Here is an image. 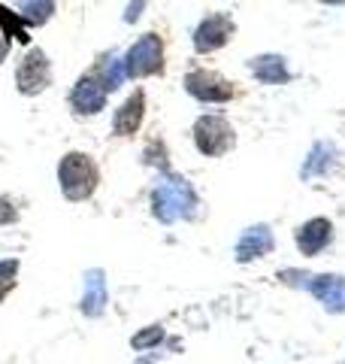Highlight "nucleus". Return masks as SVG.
I'll use <instances>...</instances> for the list:
<instances>
[{"label": "nucleus", "mask_w": 345, "mask_h": 364, "mask_svg": "<svg viewBox=\"0 0 345 364\" xmlns=\"http://www.w3.org/2000/svg\"><path fill=\"white\" fill-rule=\"evenodd\" d=\"M185 88L188 95L206 100V104H224V100L234 97V85L212 70H191L185 79Z\"/></svg>", "instance_id": "39448f33"}, {"label": "nucleus", "mask_w": 345, "mask_h": 364, "mask_svg": "<svg viewBox=\"0 0 345 364\" xmlns=\"http://www.w3.org/2000/svg\"><path fill=\"white\" fill-rule=\"evenodd\" d=\"M16 82H18V91L21 95H37L49 85V61L45 55L37 49V52H28L21 58L18 70H16Z\"/></svg>", "instance_id": "0eeeda50"}, {"label": "nucleus", "mask_w": 345, "mask_h": 364, "mask_svg": "<svg viewBox=\"0 0 345 364\" xmlns=\"http://www.w3.org/2000/svg\"><path fill=\"white\" fill-rule=\"evenodd\" d=\"M18 18H21V16H13L9 9L0 6V25H4V33H6V37H16L18 43H28L31 37H28V31L18 25Z\"/></svg>", "instance_id": "a211bd4d"}, {"label": "nucleus", "mask_w": 345, "mask_h": 364, "mask_svg": "<svg viewBox=\"0 0 345 364\" xmlns=\"http://www.w3.org/2000/svg\"><path fill=\"white\" fill-rule=\"evenodd\" d=\"M330 152H333L330 146L318 143L315 149H312V155H309V161L303 164V176H315V173H321V170H327V167H330V161H324V155H330Z\"/></svg>", "instance_id": "f3484780"}, {"label": "nucleus", "mask_w": 345, "mask_h": 364, "mask_svg": "<svg viewBox=\"0 0 345 364\" xmlns=\"http://www.w3.org/2000/svg\"><path fill=\"white\" fill-rule=\"evenodd\" d=\"M143 112H146V95L143 91H133V95L124 100V104L115 109V119H112V128L119 136H128L143 124Z\"/></svg>", "instance_id": "9b49d317"}, {"label": "nucleus", "mask_w": 345, "mask_h": 364, "mask_svg": "<svg viewBox=\"0 0 345 364\" xmlns=\"http://www.w3.org/2000/svg\"><path fill=\"white\" fill-rule=\"evenodd\" d=\"M324 4H342V0H324Z\"/></svg>", "instance_id": "4be33fe9"}, {"label": "nucleus", "mask_w": 345, "mask_h": 364, "mask_svg": "<svg viewBox=\"0 0 345 364\" xmlns=\"http://www.w3.org/2000/svg\"><path fill=\"white\" fill-rule=\"evenodd\" d=\"M16 219H18V213L13 207V200L0 198V225H9V222H16Z\"/></svg>", "instance_id": "412c9836"}, {"label": "nucleus", "mask_w": 345, "mask_h": 364, "mask_svg": "<svg viewBox=\"0 0 345 364\" xmlns=\"http://www.w3.org/2000/svg\"><path fill=\"white\" fill-rule=\"evenodd\" d=\"M248 70L255 73V79L267 85H279V82H288V67H285V58L279 55H261V58H251L248 61Z\"/></svg>", "instance_id": "ddd939ff"}, {"label": "nucleus", "mask_w": 345, "mask_h": 364, "mask_svg": "<svg viewBox=\"0 0 345 364\" xmlns=\"http://www.w3.org/2000/svg\"><path fill=\"white\" fill-rule=\"evenodd\" d=\"M273 249V234L267 225H255L239 237L236 243V258L239 261H251V258H263Z\"/></svg>", "instance_id": "f8f14e48"}, {"label": "nucleus", "mask_w": 345, "mask_h": 364, "mask_svg": "<svg viewBox=\"0 0 345 364\" xmlns=\"http://www.w3.org/2000/svg\"><path fill=\"white\" fill-rule=\"evenodd\" d=\"M70 104L82 116H94V112L106 107V88H103L97 76H82L70 91Z\"/></svg>", "instance_id": "6e6552de"}, {"label": "nucleus", "mask_w": 345, "mask_h": 364, "mask_svg": "<svg viewBox=\"0 0 345 364\" xmlns=\"http://www.w3.org/2000/svg\"><path fill=\"white\" fill-rule=\"evenodd\" d=\"M58 182H61V191L70 200H85L97 188V167L88 155L70 152L58 164Z\"/></svg>", "instance_id": "f257e3e1"}, {"label": "nucleus", "mask_w": 345, "mask_h": 364, "mask_svg": "<svg viewBox=\"0 0 345 364\" xmlns=\"http://www.w3.org/2000/svg\"><path fill=\"white\" fill-rule=\"evenodd\" d=\"M194 146L206 158H218L234 146V128L221 116H203L194 124Z\"/></svg>", "instance_id": "20e7f679"}, {"label": "nucleus", "mask_w": 345, "mask_h": 364, "mask_svg": "<svg viewBox=\"0 0 345 364\" xmlns=\"http://www.w3.org/2000/svg\"><path fill=\"white\" fill-rule=\"evenodd\" d=\"M333 237V225L327 219H309L300 231H297V249L303 255H318L321 249L330 243Z\"/></svg>", "instance_id": "9d476101"}, {"label": "nucleus", "mask_w": 345, "mask_h": 364, "mask_svg": "<svg viewBox=\"0 0 345 364\" xmlns=\"http://www.w3.org/2000/svg\"><path fill=\"white\" fill-rule=\"evenodd\" d=\"M121 64H124V76L131 79L160 73V67H164V43H160L158 33H146L128 49Z\"/></svg>", "instance_id": "7ed1b4c3"}, {"label": "nucleus", "mask_w": 345, "mask_h": 364, "mask_svg": "<svg viewBox=\"0 0 345 364\" xmlns=\"http://www.w3.org/2000/svg\"><path fill=\"white\" fill-rule=\"evenodd\" d=\"M230 33H234V21H230L227 16H218V13L206 16L197 25V31H194V49H197L200 55L215 52L230 40Z\"/></svg>", "instance_id": "423d86ee"}, {"label": "nucleus", "mask_w": 345, "mask_h": 364, "mask_svg": "<svg viewBox=\"0 0 345 364\" xmlns=\"http://www.w3.org/2000/svg\"><path fill=\"white\" fill-rule=\"evenodd\" d=\"M309 291L327 306L330 313H345V279L336 273H324V277H309Z\"/></svg>", "instance_id": "1a4fd4ad"}, {"label": "nucleus", "mask_w": 345, "mask_h": 364, "mask_svg": "<svg viewBox=\"0 0 345 364\" xmlns=\"http://www.w3.org/2000/svg\"><path fill=\"white\" fill-rule=\"evenodd\" d=\"M55 13V0H18V16L31 25H43Z\"/></svg>", "instance_id": "2eb2a0df"}, {"label": "nucleus", "mask_w": 345, "mask_h": 364, "mask_svg": "<svg viewBox=\"0 0 345 364\" xmlns=\"http://www.w3.org/2000/svg\"><path fill=\"white\" fill-rule=\"evenodd\" d=\"M16 273H18V261L9 258V261H0V301L6 298L16 286Z\"/></svg>", "instance_id": "6ab92c4d"}, {"label": "nucleus", "mask_w": 345, "mask_h": 364, "mask_svg": "<svg viewBox=\"0 0 345 364\" xmlns=\"http://www.w3.org/2000/svg\"><path fill=\"white\" fill-rule=\"evenodd\" d=\"M194 207H197V198H194V188L185 179L172 176L164 186L155 188L152 195V210L160 222H176V219H191Z\"/></svg>", "instance_id": "f03ea898"}, {"label": "nucleus", "mask_w": 345, "mask_h": 364, "mask_svg": "<svg viewBox=\"0 0 345 364\" xmlns=\"http://www.w3.org/2000/svg\"><path fill=\"white\" fill-rule=\"evenodd\" d=\"M164 340V331H160L158 325H152L148 331H143V334H136L131 343H133V349H148V346H155V343H160Z\"/></svg>", "instance_id": "aec40b11"}, {"label": "nucleus", "mask_w": 345, "mask_h": 364, "mask_svg": "<svg viewBox=\"0 0 345 364\" xmlns=\"http://www.w3.org/2000/svg\"><path fill=\"white\" fill-rule=\"evenodd\" d=\"M121 79H124V64H121L119 55H109L106 64H103V88L115 91L121 85Z\"/></svg>", "instance_id": "dca6fc26"}, {"label": "nucleus", "mask_w": 345, "mask_h": 364, "mask_svg": "<svg viewBox=\"0 0 345 364\" xmlns=\"http://www.w3.org/2000/svg\"><path fill=\"white\" fill-rule=\"evenodd\" d=\"M103 304H106V282H103L100 270L85 273V294H82V313L85 316H100Z\"/></svg>", "instance_id": "4468645a"}]
</instances>
